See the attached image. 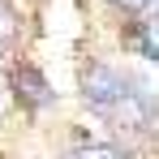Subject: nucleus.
Segmentation results:
<instances>
[{
	"label": "nucleus",
	"instance_id": "7ed1b4c3",
	"mask_svg": "<svg viewBox=\"0 0 159 159\" xmlns=\"http://www.w3.org/2000/svg\"><path fill=\"white\" fill-rule=\"evenodd\" d=\"M129 43L138 48V56H142V60L159 65V13H146V17L129 30Z\"/></svg>",
	"mask_w": 159,
	"mask_h": 159
},
{
	"label": "nucleus",
	"instance_id": "0eeeda50",
	"mask_svg": "<svg viewBox=\"0 0 159 159\" xmlns=\"http://www.w3.org/2000/svg\"><path fill=\"white\" fill-rule=\"evenodd\" d=\"M4 103H9V82L0 78V107H4Z\"/></svg>",
	"mask_w": 159,
	"mask_h": 159
},
{
	"label": "nucleus",
	"instance_id": "423d86ee",
	"mask_svg": "<svg viewBox=\"0 0 159 159\" xmlns=\"http://www.w3.org/2000/svg\"><path fill=\"white\" fill-rule=\"evenodd\" d=\"M112 4H120L129 13H159V0H112Z\"/></svg>",
	"mask_w": 159,
	"mask_h": 159
},
{
	"label": "nucleus",
	"instance_id": "f257e3e1",
	"mask_svg": "<svg viewBox=\"0 0 159 159\" xmlns=\"http://www.w3.org/2000/svg\"><path fill=\"white\" fill-rule=\"evenodd\" d=\"M82 95L99 116H107L120 129H142L155 116V99L142 95L129 73H120L112 65H86L82 69Z\"/></svg>",
	"mask_w": 159,
	"mask_h": 159
},
{
	"label": "nucleus",
	"instance_id": "20e7f679",
	"mask_svg": "<svg viewBox=\"0 0 159 159\" xmlns=\"http://www.w3.org/2000/svg\"><path fill=\"white\" fill-rule=\"evenodd\" d=\"M13 39H17V13L0 0V48H9Z\"/></svg>",
	"mask_w": 159,
	"mask_h": 159
},
{
	"label": "nucleus",
	"instance_id": "f03ea898",
	"mask_svg": "<svg viewBox=\"0 0 159 159\" xmlns=\"http://www.w3.org/2000/svg\"><path fill=\"white\" fill-rule=\"evenodd\" d=\"M13 86H17V99H22V103H30V107H48V103H52L48 82L39 78V69H30V65H17Z\"/></svg>",
	"mask_w": 159,
	"mask_h": 159
},
{
	"label": "nucleus",
	"instance_id": "39448f33",
	"mask_svg": "<svg viewBox=\"0 0 159 159\" xmlns=\"http://www.w3.org/2000/svg\"><path fill=\"white\" fill-rule=\"evenodd\" d=\"M65 159H129V155H120L112 146H82V151H69Z\"/></svg>",
	"mask_w": 159,
	"mask_h": 159
}]
</instances>
